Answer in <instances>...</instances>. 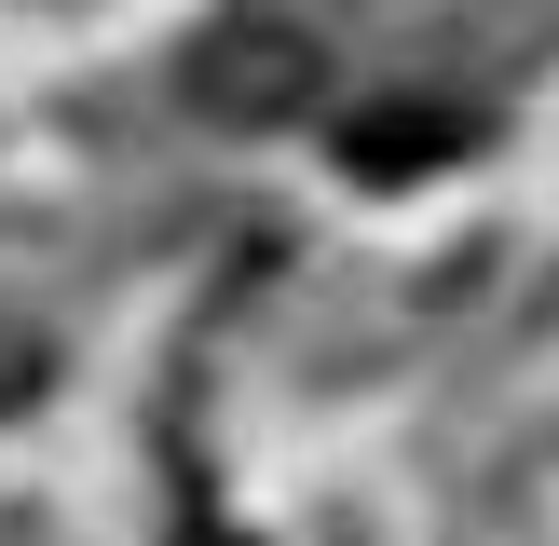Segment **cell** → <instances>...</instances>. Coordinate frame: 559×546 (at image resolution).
I'll return each mask as SVG.
<instances>
[{"instance_id": "1", "label": "cell", "mask_w": 559, "mask_h": 546, "mask_svg": "<svg viewBox=\"0 0 559 546\" xmlns=\"http://www.w3.org/2000/svg\"><path fill=\"white\" fill-rule=\"evenodd\" d=\"M191 96H205L218 123H287V109L314 96V55H300L287 27H218V41L191 55Z\"/></svg>"}, {"instance_id": "2", "label": "cell", "mask_w": 559, "mask_h": 546, "mask_svg": "<svg viewBox=\"0 0 559 546\" xmlns=\"http://www.w3.org/2000/svg\"><path fill=\"white\" fill-rule=\"evenodd\" d=\"M464 151H478V109H355V123H342V164L369 191L437 178V164H464Z\"/></svg>"}]
</instances>
